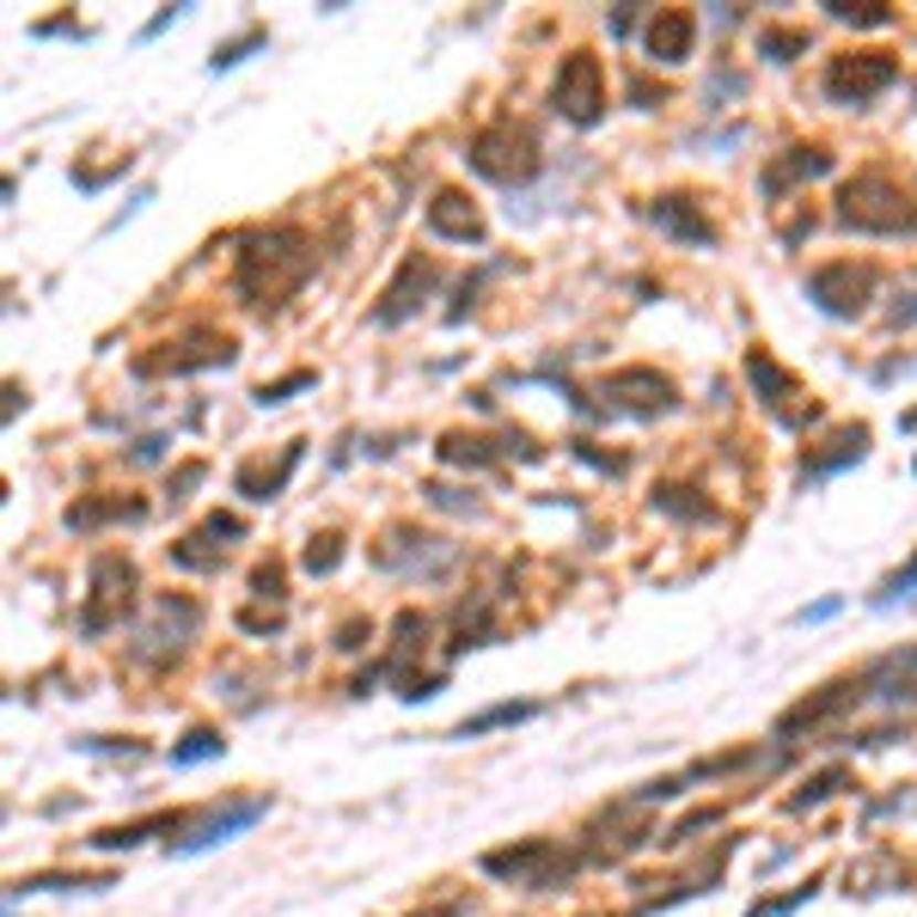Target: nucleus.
I'll return each mask as SVG.
<instances>
[{
    "instance_id": "dca6fc26",
    "label": "nucleus",
    "mask_w": 917,
    "mask_h": 917,
    "mask_svg": "<svg viewBox=\"0 0 917 917\" xmlns=\"http://www.w3.org/2000/svg\"><path fill=\"white\" fill-rule=\"evenodd\" d=\"M221 734L214 728H197V734H183V747H171V765H202V759H221Z\"/></svg>"
},
{
    "instance_id": "b1692460",
    "label": "nucleus",
    "mask_w": 917,
    "mask_h": 917,
    "mask_svg": "<svg viewBox=\"0 0 917 917\" xmlns=\"http://www.w3.org/2000/svg\"><path fill=\"white\" fill-rule=\"evenodd\" d=\"M301 386H313V373H288V380H275V386H257V404H282V398L301 392Z\"/></svg>"
},
{
    "instance_id": "412c9836",
    "label": "nucleus",
    "mask_w": 917,
    "mask_h": 917,
    "mask_svg": "<svg viewBox=\"0 0 917 917\" xmlns=\"http://www.w3.org/2000/svg\"><path fill=\"white\" fill-rule=\"evenodd\" d=\"M263 43V31H245V38H233V43H221V50H214V74H221V67H233V62H245V50H257Z\"/></svg>"
},
{
    "instance_id": "aec40b11",
    "label": "nucleus",
    "mask_w": 917,
    "mask_h": 917,
    "mask_svg": "<svg viewBox=\"0 0 917 917\" xmlns=\"http://www.w3.org/2000/svg\"><path fill=\"white\" fill-rule=\"evenodd\" d=\"M759 50L771 55V62H789V50H808V38H801V31H765Z\"/></svg>"
},
{
    "instance_id": "4be33fe9",
    "label": "nucleus",
    "mask_w": 917,
    "mask_h": 917,
    "mask_svg": "<svg viewBox=\"0 0 917 917\" xmlns=\"http://www.w3.org/2000/svg\"><path fill=\"white\" fill-rule=\"evenodd\" d=\"M911 588H917V557H911V563L899 569V576H887V581H881L875 605H893V600H899V593H911Z\"/></svg>"
},
{
    "instance_id": "a211bd4d",
    "label": "nucleus",
    "mask_w": 917,
    "mask_h": 917,
    "mask_svg": "<svg viewBox=\"0 0 917 917\" xmlns=\"http://www.w3.org/2000/svg\"><path fill=\"white\" fill-rule=\"evenodd\" d=\"M337 563H342V538H337V533L313 538V550H306V569H313V576H330Z\"/></svg>"
},
{
    "instance_id": "5701e85b",
    "label": "nucleus",
    "mask_w": 917,
    "mask_h": 917,
    "mask_svg": "<svg viewBox=\"0 0 917 917\" xmlns=\"http://www.w3.org/2000/svg\"><path fill=\"white\" fill-rule=\"evenodd\" d=\"M839 783H844V771H825V777H813V783L801 789V795L789 801V808H795V813H801V808H813V801H825V795H832V789H839Z\"/></svg>"
},
{
    "instance_id": "2eb2a0df",
    "label": "nucleus",
    "mask_w": 917,
    "mask_h": 917,
    "mask_svg": "<svg viewBox=\"0 0 917 917\" xmlns=\"http://www.w3.org/2000/svg\"><path fill=\"white\" fill-rule=\"evenodd\" d=\"M868 453V429H851L839 441V453H825V458H808L801 465V477H825V472H839V465H851V458H863Z\"/></svg>"
},
{
    "instance_id": "1a4fd4ad",
    "label": "nucleus",
    "mask_w": 917,
    "mask_h": 917,
    "mask_svg": "<svg viewBox=\"0 0 917 917\" xmlns=\"http://www.w3.org/2000/svg\"><path fill=\"white\" fill-rule=\"evenodd\" d=\"M747 380H752V392H759L777 417L795 422V410H789V398H795V373H783V367L771 361V349H752L747 355Z\"/></svg>"
},
{
    "instance_id": "9b49d317",
    "label": "nucleus",
    "mask_w": 917,
    "mask_h": 917,
    "mask_svg": "<svg viewBox=\"0 0 917 917\" xmlns=\"http://www.w3.org/2000/svg\"><path fill=\"white\" fill-rule=\"evenodd\" d=\"M263 813H270V801H239V808H226L214 825H202L197 839H183L178 844V856H197V851H214V844H226L233 832H245V825H257Z\"/></svg>"
},
{
    "instance_id": "4468645a",
    "label": "nucleus",
    "mask_w": 917,
    "mask_h": 917,
    "mask_svg": "<svg viewBox=\"0 0 917 917\" xmlns=\"http://www.w3.org/2000/svg\"><path fill=\"white\" fill-rule=\"evenodd\" d=\"M533 716H538V704H489V709L458 721L453 740H477V734H489V728H514V721H533Z\"/></svg>"
},
{
    "instance_id": "f03ea898",
    "label": "nucleus",
    "mask_w": 917,
    "mask_h": 917,
    "mask_svg": "<svg viewBox=\"0 0 917 917\" xmlns=\"http://www.w3.org/2000/svg\"><path fill=\"white\" fill-rule=\"evenodd\" d=\"M472 166L496 183H526L538 171V141L533 129H514V123H496L472 141Z\"/></svg>"
},
{
    "instance_id": "f257e3e1",
    "label": "nucleus",
    "mask_w": 917,
    "mask_h": 917,
    "mask_svg": "<svg viewBox=\"0 0 917 917\" xmlns=\"http://www.w3.org/2000/svg\"><path fill=\"white\" fill-rule=\"evenodd\" d=\"M839 226H851V233H911L917 202H911V190H899V183L887 178V171H863V178L844 183Z\"/></svg>"
},
{
    "instance_id": "39448f33",
    "label": "nucleus",
    "mask_w": 917,
    "mask_h": 917,
    "mask_svg": "<svg viewBox=\"0 0 917 917\" xmlns=\"http://www.w3.org/2000/svg\"><path fill=\"white\" fill-rule=\"evenodd\" d=\"M600 105H605V74H600V55L576 50L563 62V74H557V110H563L569 123H600Z\"/></svg>"
},
{
    "instance_id": "6e6552de",
    "label": "nucleus",
    "mask_w": 917,
    "mask_h": 917,
    "mask_svg": "<svg viewBox=\"0 0 917 917\" xmlns=\"http://www.w3.org/2000/svg\"><path fill=\"white\" fill-rule=\"evenodd\" d=\"M692 38H697V19L685 13V7H667V13L649 25V62H685L692 55Z\"/></svg>"
},
{
    "instance_id": "a878e982",
    "label": "nucleus",
    "mask_w": 917,
    "mask_h": 917,
    "mask_svg": "<svg viewBox=\"0 0 917 917\" xmlns=\"http://www.w3.org/2000/svg\"><path fill=\"white\" fill-rule=\"evenodd\" d=\"M190 484H202V465H183V472L171 477V489H190Z\"/></svg>"
},
{
    "instance_id": "393cba45",
    "label": "nucleus",
    "mask_w": 917,
    "mask_h": 917,
    "mask_svg": "<svg viewBox=\"0 0 917 917\" xmlns=\"http://www.w3.org/2000/svg\"><path fill=\"white\" fill-rule=\"evenodd\" d=\"M839 612V600H820V605H801L795 612V624H825V618Z\"/></svg>"
},
{
    "instance_id": "0eeeda50",
    "label": "nucleus",
    "mask_w": 917,
    "mask_h": 917,
    "mask_svg": "<svg viewBox=\"0 0 917 917\" xmlns=\"http://www.w3.org/2000/svg\"><path fill=\"white\" fill-rule=\"evenodd\" d=\"M429 226H434L441 239H458V245H477V239H484V221H477L472 197H458V190H434Z\"/></svg>"
},
{
    "instance_id": "ddd939ff",
    "label": "nucleus",
    "mask_w": 917,
    "mask_h": 917,
    "mask_svg": "<svg viewBox=\"0 0 917 917\" xmlns=\"http://www.w3.org/2000/svg\"><path fill=\"white\" fill-rule=\"evenodd\" d=\"M851 697H856V685H825V697H813V704H795L783 721H777V728H783V734H795V728H820V721H825V716H839V709L851 704Z\"/></svg>"
},
{
    "instance_id": "7ed1b4c3",
    "label": "nucleus",
    "mask_w": 917,
    "mask_h": 917,
    "mask_svg": "<svg viewBox=\"0 0 917 917\" xmlns=\"http://www.w3.org/2000/svg\"><path fill=\"white\" fill-rule=\"evenodd\" d=\"M808 294L820 301V313H832V318H856L868 306V294H875V270L868 263H856V257H844V263H820V270L808 275Z\"/></svg>"
},
{
    "instance_id": "9d476101",
    "label": "nucleus",
    "mask_w": 917,
    "mask_h": 917,
    "mask_svg": "<svg viewBox=\"0 0 917 917\" xmlns=\"http://www.w3.org/2000/svg\"><path fill=\"white\" fill-rule=\"evenodd\" d=\"M820 171H832V154H825V147H789V159H777V166L765 171V197H783L789 183H808V178H820Z\"/></svg>"
},
{
    "instance_id": "6ab92c4d",
    "label": "nucleus",
    "mask_w": 917,
    "mask_h": 917,
    "mask_svg": "<svg viewBox=\"0 0 917 917\" xmlns=\"http://www.w3.org/2000/svg\"><path fill=\"white\" fill-rule=\"evenodd\" d=\"M832 7V19H844V25H887V7H844V0H825Z\"/></svg>"
},
{
    "instance_id": "bb28decb",
    "label": "nucleus",
    "mask_w": 917,
    "mask_h": 917,
    "mask_svg": "<svg viewBox=\"0 0 917 917\" xmlns=\"http://www.w3.org/2000/svg\"><path fill=\"white\" fill-rule=\"evenodd\" d=\"M899 429H917V410H905V417H899Z\"/></svg>"
},
{
    "instance_id": "20e7f679",
    "label": "nucleus",
    "mask_w": 917,
    "mask_h": 917,
    "mask_svg": "<svg viewBox=\"0 0 917 917\" xmlns=\"http://www.w3.org/2000/svg\"><path fill=\"white\" fill-rule=\"evenodd\" d=\"M893 55H832L825 67V98L832 105H868L881 86H893Z\"/></svg>"
},
{
    "instance_id": "f3484780",
    "label": "nucleus",
    "mask_w": 917,
    "mask_h": 917,
    "mask_svg": "<svg viewBox=\"0 0 917 917\" xmlns=\"http://www.w3.org/2000/svg\"><path fill=\"white\" fill-rule=\"evenodd\" d=\"M545 856V844H520V851H496V856H484V868L489 875H526V868Z\"/></svg>"
},
{
    "instance_id": "f8f14e48",
    "label": "nucleus",
    "mask_w": 917,
    "mask_h": 917,
    "mask_svg": "<svg viewBox=\"0 0 917 917\" xmlns=\"http://www.w3.org/2000/svg\"><path fill=\"white\" fill-rule=\"evenodd\" d=\"M649 214H655L673 239H685V245H716V226H709L704 214H692V202H685V197H661Z\"/></svg>"
},
{
    "instance_id": "423d86ee",
    "label": "nucleus",
    "mask_w": 917,
    "mask_h": 917,
    "mask_svg": "<svg viewBox=\"0 0 917 917\" xmlns=\"http://www.w3.org/2000/svg\"><path fill=\"white\" fill-rule=\"evenodd\" d=\"M605 392L630 398V410H642V417L673 404V380H667V373H655V367H624V373H612V380H605Z\"/></svg>"
}]
</instances>
